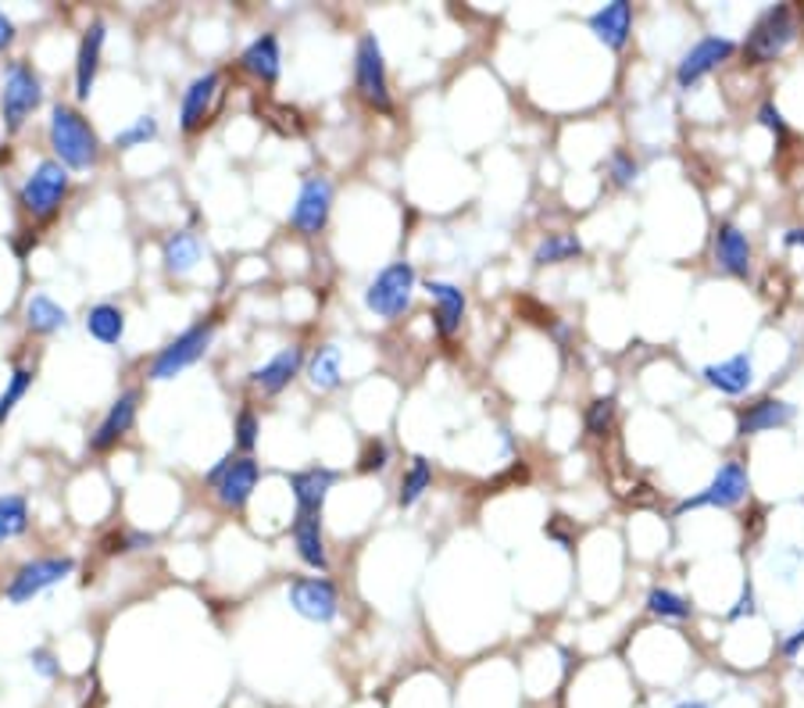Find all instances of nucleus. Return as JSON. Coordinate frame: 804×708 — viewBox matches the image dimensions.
<instances>
[{
    "label": "nucleus",
    "instance_id": "nucleus-2",
    "mask_svg": "<svg viewBox=\"0 0 804 708\" xmlns=\"http://www.w3.org/2000/svg\"><path fill=\"white\" fill-rule=\"evenodd\" d=\"M797 36H801V11L794 4H772L751 25L748 40H743V57L751 65H769L791 51Z\"/></svg>",
    "mask_w": 804,
    "mask_h": 708
},
{
    "label": "nucleus",
    "instance_id": "nucleus-3",
    "mask_svg": "<svg viewBox=\"0 0 804 708\" xmlns=\"http://www.w3.org/2000/svg\"><path fill=\"white\" fill-rule=\"evenodd\" d=\"M68 187H72L68 169L57 158H47V161H40L33 172H29V179L19 190V204L33 219L47 222V219H54L57 212H62V204L68 198Z\"/></svg>",
    "mask_w": 804,
    "mask_h": 708
},
{
    "label": "nucleus",
    "instance_id": "nucleus-7",
    "mask_svg": "<svg viewBox=\"0 0 804 708\" xmlns=\"http://www.w3.org/2000/svg\"><path fill=\"white\" fill-rule=\"evenodd\" d=\"M43 104V83L40 75L25 62H11L4 75V89H0V112H4L8 129H22V123Z\"/></svg>",
    "mask_w": 804,
    "mask_h": 708
},
{
    "label": "nucleus",
    "instance_id": "nucleus-39",
    "mask_svg": "<svg viewBox=\"0 0 804 708\" xmlns=\"http://www.w3.org/2000/svg\"><path fill=\"white\" fill-rule=\"evenodd\" d=\"M150 545H155V537L150 533H112V537H104V551L108 554L140 551V548H150Z\"/></svg>",
    "mask_w": 804,
    "mask_h": 708
},
{
    "label": "nucleus",
    "instance_id": "nucleus-11",
    "mask_svg": "<svg viewBox=\"0 0 804 708\" xmlns=\"http://www.w3.org/2000/svg\"><path fill=\"white\" fill-rule=\"evenodd\" d=\"M72 569H75V562L68 559V554H57V559H33L14 572L4 594H8L11 605H25V601H33L36 594L47 591V587L72 577Z\"/></svg>",
    "mask_w": 804,
    "mask_h": 708
},
{
    "label": "nucleus",
    "instance_id": "nucleus-46",
    "mask_svg": "<svg viewBox=\"0 0 804 708\" xmlns=\"http://www.w3.org/2000/svg\"><path fill=\"white\" fill-rule=\"evenodd\" d=\"M783 244H786V247H801V251H804V225H794V230H786V233H783Z\"/></svg>",
    "mask_w": 804,
    "mask_h": 708
},
{
    "label": "nucleus",
    "instance_id": "nucleus-16",
    "mask_svg": "<svg viewBox=\"0 0 804 708\" xmlns=\"http://www.w3.org/2000/svg\"><path fill=\"white\" fill-rule=\"evenodd\" d=\"M286 479H290L297 516H322V505H326L332 484H337V473L326 469V465H311V469H300Z\"/></svg>",
    "mask_w": 804,
    "mask_h": 708
},
{
    "label": "nucleus",
    "instance_id": "nucleus-35",
    "mask_svg": "<svg viewBox=\"0 0 804 708\" xmlns=\"http://www.w3.org/2000/svg\"><path fill=\"white\" fill-rule=\"evenodd\" d=\"M615 415H618L615 398H594V401L586 404L583 426H586L590 436H609L615 430Z\"/></svg>",
    "mask_w": 804,
    "mask_h": 708
},
{
    "label": "nucleus",
    "instance_id": "nucleus-33",
    "mask_svg": "<svg viewBox=\"0 0 804 708\" xmlns=\"http://www.w3.org/2000/svg\"><path fill=\"white\" fill-rule=\"evenodd\" d=\"M647 612L658 615V620H690L694 615L690 601L676 591H669V587H655V591L647 594Z\"/></svg>",
    "mask_w": 804,
    "mask_h": 708
},
{
    "label": "nucleus",
    "instance_id": "nucleus-9",
    "mask_svg": "<svg viewBox=\"0 0 804 708\" xmlns=\"http://www.w3.org/2000/svg\"><path fill=\"white\" fill-rule=\"evenodd\" d=\"M329 212H332V183L326 176H308L290 208V225L300 236H318L326 230Z\"/></svg>",
    "mask_w": 804,
    "mask_h": 708
},
{
    "label": "nucleus",
    "instance_id": "nucleus-43",
    "mask_svg": "<svg viewBox=\"0 0 804 708\" xmlns=\"http://www.w3.org/2000/svg\"><path fill=\"white\" fill-rule=\"evenodd\" d=\"M754 612V591H751V583H743V594L737 601V609H730V620H743V615H751Z\"/></svg>",
    "mask_w": 804,
    "mask_h": 708
},
{
    "label": "nucleus",
    "instance_id": "nucleus-13",
    "mask_svg": "<svg viewBox=\"0 0 804 708\" xmlns=\"http://www.w3.org/2000/svg\"><path fill=\"white\" fill-rule=\"evenodd\" d=\"M219 86H222V75L219 72H204L183 89V104H179V126H183V133H190V137L208 126L211 108H215V97H219Z\"/></svg>",
    "mask_w": 804,
    "mask_h": 708
},
{
    "label": "nucleus",
    "instance_id": "nucleus-41",
    "mask_svg": "<svg viewBox=\"0 0 804 708\" xmlns=\"http://www.w3.org/2000/svg\"><path fill=\"white\" fill-rule=\"evenodd\" d=\"M758 123H762L765 129L776 133V140H780V144L791 140V129H786V123H783V115H780L776 104H762V108H758Z\"/></svg>",
    "mask_w": 804,
    "mask_h": 708
},
{
    "label": "nucleus",
    "instance_id": "nucleus-44",
    "mask_svg": "<svg viewBox=\"0 0 804 708\" xmlns=\"http://www.w3.org/2000/svg\"><path fill=\"white\" fill-rule=\"evenodd\" d=\"M801 647H804V626H797L794 634L783 641V647H780V652H783L786 658H797V652H801Z\"/></svg>",
    "mask_w": 804,
    "mask_h": 708
},
{
    "label": "nucleus",
    "instance_id": "nucleus-4",
    "mask_svg": "<svg viewBox=\"0 0 804 708\" xmlns=\"http://www.w3.org/2000/svg\"><path fill=\"white\" fill-rule=\"evenodd\" d=\"M415 265L412 262H393L387 268H379L375 279L366 286V308L379 319H401L412 308L415 297Z\"/></svg>",
    "mask_w": 804,
    "mask_h": 708
},
{
    "label": "nucleus",
    "instance_id": "nucleus-17",
    "mask_svg": "<svg viewBox=\"0 0 804 708\" xmlns=\"http://www.w3.org/2000/svg\"><path fill=\"white\" fill-rule=\"evenodd\" d=\"M104 40H108V25L104 22H89V29L80 40V54H75V97L89 101L100 72V54H104Z\"/></svg>",
    "mask_w": 804,
    "mask_h": 708
},
{
    "label": "nucleus",
    "instance_id": "nucleus-24",
    "mask_svg": "<svg viewBox=\"0 0 804 708\" xmlns=\"http://www.w3.org/2000/svg\"><path fill=\"white\" fill-rule=\"evenodd\" d=\"M294 548L297 559L326 572L329 569V554H326V537H322V516H297L294 519Z\"/></svg>",
    "mask_w": 804,
    "mask_h": 708
},
{
    "label": "nucleus",
    "instance_id": "nucleus-27",
    "mask_svg": "<svg viewBox=\"0 0 804 708\" xmlns=\"http://www.w3.org/2000/svg\"><path fill=\"white\" fill-rule=\"evenodd\" d=\"M25 326L33 329L36 337H47V334H57V329L68 326V311L51 300L47 294H33L25 300Z\"/></svg>",
    "mask_w": 804,
    "mask_h": 708
},
{
    "label": "nucleus",
    "instance_id": "nucleus-29",
    "mask_svg": "<svg viewBox=\"0 0 804 708\" xmlns=\"http://www.w3.org/2000/svg\"><path fill=\"white\" fill-rule=\"evenodd\" d=\"M308 380H311L315 390H322V394H326V390H337L343 383V376H340V348H337V344H322V348L311 355V361H308Z\"/></svg>",
    "mask_w": 804,
    "mask_h": 708
},
{
    "label": "nucleus",
    "instance_id": "nucleus-22",
    "mask_svg": "<svg viewBox=\"0 0 804 708\" xmlns=\"http://www.w3.org/2000/svg\"><path fill=\"white\" fill-rule=\"evenodd\" d=\"M590 33H594L609 51H622L633 33V4L626 0H612L601 11L590 14Z\"/></svg>",
    "mask_w": 804,
    "mask_h": 708
},
{
    "label": "nucleus",
    "instance_id": "nucleus-30",
    "mask_svg": "<svg viewBox=\"0 0 804 708\" xmlns=\"http://www.w3.org/2000/svg\"><path fill=\"white\" fill-rule=\"evenodd\" d=\"M580 254H583V244H580V236H575V233H551V236H543L537 244L533 262L537 265H561V262L580 258Z\"/></svg>",
    "mask_w": 804,
    "mask_h": 708
},
{
    "label": "nucleus",
    "instance_id": "nucleus-12",
    "mask_svg": "<svg viewBox=\"0 0 804 708\" xmlns=\"http://www.w3.org/2000/svg\"><path fill=\"white\" fill-rule=\"evenodd\" d=\"M733 54H737V43L730 36H701L687 54L679 57V65H676L679 89H694L708 72H716L722 62H730Z\"/></svg>",
    "mask_w": 804,
    "mask_h": 708
},
{
    "label": "nucleus",
    "instance_id": "nucleus-8",
    "mask_svg": "<svg viewBox=\"0 0 804 708\" xmlns=\"http://www.w3.org/2000/svg\"><path fill=\"white\" fill-rule=\"evenodd\" d=\"M748 494H751L748 465H743L740 458H726L719 465V473L711 476V484L701 494H694V497H687V501H679L676 511L683 516V511H690V508H737Z\"/></svg>",
    "mask_w": 804,
    "mask_h": 708
},
{
    "label": "nucleus",
    "instance_id": "nucleus-20",
    "mask_svg": "<svg viewBox=\"0 0 804 708\" xmlns=\"http://www.w3.org/2000/svg\"><path fill=\"white\" fill-rule=\"evenodd\" d=\"M257 476H262V469H257V462L247 455V458H236L230 469L222 473V479L215 484V497H219V505L222 508H230V511H240V508H247L251 501V494L257 487Z\"/></svg>",
    "mask_w": 804,
    "mask_h": 708
},
{
    "label": "nucleus",
    "instance_id": "nucleus-5",
    "mask_svg": "<svg viewBox=\"0 0 804 708\" xmlns=\"http://www.w3.org/2000/svg\"><path fill=\"white\" fill-rule=\"evenodd\" d=\"M211 340H215V319H204V323H193L190 329H183L169 348H161L155 355V361H150V380H176L179 372H187L190 366H197L208 348H211Z\"/></svg>",
    "mask_w": 804,
    "mask_h": 708
},
{
    "label": "nucleus",
    "instance_id": "nucleus-32",
    "mask_svg": "<svg viewBox=\"0 0 804 708\" xmlns=\"http://www.w3.org/2000/svg\"><path fill=\"white\" fill-rule=\"evenodd\" d=\"M29 530V501L22 494H0V545Z\"/></svg>",
    "mask_w": 804,
    "mask_h": 708
},
{
    "label": "nucleus",
    "instance_id": "nucleus-47",
    "mask_svg": "<svg viewBox=\"0 0 804 708\" xmlns=\"http://www.w3.org/2000/svg\"><path fill=\"white\" fill-rule=\"evenodd\" d=\"M673 708H711L708 701H697V698H687V701H676Z\"/></svg>",
    "mask_w": 804,
    "mask_h": 708
},
{
    "label": "nucleus",
    "instance_id": "nucleus-10",
    "mask_svg": "<svg viewBox=\"0 0 804 708\" xmlns=\"http://www.w3.org/2000/svg\"><path fill=\"white\" fill-rule=\"evenodd\" d=\"M290 609L300 615V620L308 623H332L340 612V594H337V583L326 580V577H300L290 583Z\"/></svg>",
    "mask_w": 804,
    "mask_h": 708
},
{
    "label": "nucleus",
    "instance_id": "nucleus-36",
    "mask_svg": "<svg viewBox=\"0 0 804 708\" xmlns=\"http://www.w3.org/2000/svg\"><path fill=\"white\" fill-rule=\"evenodd\" d=\"M158 137V118L155 115H140L133 126H126L123 133H115V147L118 150H129V147H140L147 140Z\"/></svg>",
    "mask_w": 804,
    "mask_h": 708
},
{
    "label": "nucleus",
    "instance_id": "nucleus-38",
    "mask_svg": "<svg viewBox=\"0 0 804 708\" xmlns=\"http://www.w3.org/2000/svg\"><path fill=\"white\" fill-rule=\"evenodd\" d=\"M387 465H390V444L383 441V436H372V441H366V447H361L358 469L361 473H383Z\"/></svg>",
    "mask_w": 804,
    "mask_h": 708
},
{
    "label": "nucleus",
    "instance_id": "nucleus-21",
    "mask_svg": "<svg viewBox=\"0 0 804 708\" xmlns=\"http://www.w3.org/2000/svg\"><path fill=\"white\" fill-rule=\"evenodd\" d=\"M705 383L708 387H716L719 394L726 398H740V394H748L751 383H754V358L748 351H740L733 358H726V361H716V366H708L705 372Z\"/></svg>",
    "mask_w": 804,
    "mask_h": 708
},
{
    "label": "nucleus",
    "instance_id": "nucleus-26",
    "mask_svg": "<svg viewBox=\"0 0 804 708\" xmlns=\"http://www.w3.org/2000/svg\"><path fill=\"white\" fill-rule=\"evenodd\" d=\"M161 262H165V273L169 276H187L193 273V265L201 262V240H197L193 233H172L169 240H165V247H161Z\"/></svg>",
    "mask_w": 804,
    "mask_h": 708
},
{
    "label": "nucleus",
    "instance_id": "nucleus-31",
    "mask_svg": "<svg viewBox=\"0 0 804 708\" xmlns=\"http://www.w3.org/2000/svg\"><path fill=\"white\" fill-rule=\"evenodd\" d=\"M430 487H433V465H430V458L415 455V458H412V465H408L404 479H401L398 505H401V508H412V505H419V501H422V494H426Z\"/></svg>",
    "mask_w": 804,
    "mask_h": 708
},
{
    "label": "nucleus",
    "instance_id": "nucleus-19",
    "mask_svg": "<svg viewBox=\"0 0 804 708\" xmlns=\"http://www.w3.org/2000/svg\"><path fill=\"white\" fill-rule=\"evenodd\" d=\"M794 419V404L780 401V398H762L754 404H743L737 412V436H754V433H769L780 426H791Z\"/></svg>",
    "mask_w": 804,
    "mask_h": 708
},
{
    "label": "nucleus",
    "instance_id": "nucleus-42",
    "mask_svg": "<svg viewBox=\"0 0 804 708\" xmlns=\"http://www.w3.org/2000/svg\"><path fill=\"white\" fill-rule=\"evenodd\" d=\"M29 662H33V669L43 676V680H57V676H62V666H57V658L47 652V647H33Z\"/></svg>",
    "mask_w": 804,
    "mask_h": 708
},
{
    "label": "nucleus",
    "instance_id": "nucleus-34",
    "mask_svg": "<svg viewBox=\"0 0 804 708\" xmlns=\"http://www.w3.org/2000/svg\"><path fill=\"white\" fill-rule=\"evenodd\" d=\"M33 380H36V369L14 366L11 380H8V387H4V394H0V423H8L11 412L19 409V401L29 394V387H33Z\"/></svg>",
    "mask_w": 804,
    "mask_h": 708
},
{
    "label": "nucleus",
    "instance_id": "nucleus-15",
    "mask_svg": "<svg viewBox=\"0 0 804 708\" xmlns=\"http://www.w3.org/2000/svg\"><path fill=\"white\" fill-rule=\"evenodd\" d=\"M136 409H140V394H136V390H126V394H118L115 404L108 409V415L100 419V426L94 430V436H89V451L104 455V451H112L118 441H123V436L136 423Z\"/></svg>",
    "mask_w": 804,
    "mask_h": 708
},
{
    "label": "nucleus",
    "instance_id": "nucleus-28",
    "mask_svg": "<svg viewBox=\"0 0 804 708\" xmlns=\"http://www.w3.org/2000/svg\"><path fill=\"white\" fill-rule=\"evenodd\" d=\"M86 334L115 348L118 340L126 337V311L118 305H94L86 311Z\"/></svg>",
    "mask_w": 804,
    "mask_h": 708
},
{
    "label": "nucleus",
    "instance_id": "nucleus-25",
    "mask_svg": "<svg viewBox=\"0 0 804 708\" xmlns=\"http://www.w3.org/2000/svg\"><path fill=\"white\" fill-rule=\"evenodd\" d=\"M426 290H430L433 305H436L440 337H454L462 329V319H465V294L454 283H444V279H433Z\"/></svg>",
    "mask_w": 804,
    "mask_h": 708
},
{
    "label": "nucleus",
    "instance_id": "nucleus-45",
    "mask_svg": "<svg viewBox=\"0 0 804 708\" xmlns=\"http://www.w3.org/2000/svg\"><path fill=\"white\" fill-rule=\"evenodd\" d=\"M11 40H14V22L8 19L4 11H0V51H8Z\"/></svg>",
    "mask_w": 804,
    "mask_h": 708
},
{
    "label": "nucleus",
    "instance_id": "nucleus-6",
    "mask_svg": "<svg viewBox=\"0 0 804 708\" xmlns=\"http://www.w3.org/2000/svg\"><path fill=\"white\" fill-rule=\"evenodd\" d=\"M355 86L361 101L369 104V108L390 115L393 112V97H390V75H387V57H383V47H379V40L372 33H366L358 40V51H355Z\"/></svg>",
    "mask_w": 804,
    "mask_h": 708
},
{
    "label": "nucleus",
    "instance_id": "nucleus-1",
    "mask_svg": "<svg viewBox=\"0 0 804 708\" xmlns=\"http://www.w3.org/2000/svg\"><path fill=\"white\" fill-rule=\"evenodd\" d=\"M51 147L57 161L65 165V169H94L97 158H100V137L94 133V126L86 123L83 112L68 108V104H54L51 108Z\"/></svg>",
    "mask_w": 804,
    "mask_h": 708
},
{
    "label": "nucleus",
    "instance_id": "nucleus-40",
    "mask_svg": "<svg viewBox=\"0 0 804 708\" xmlns=\"http://www.w3.org/2000/svg\"><path fill=\"white\" fill-rule=\"evenodd\" d=\"M257 433H262V423H257V415L251 409H244L236 415V447L251 455L254 444H257Z\"/></svg>",
    "mask_w": 804,
    "mask_h": 708
},
{
    "label": "nucleus",
    "instance_id": "nucleus-37",
    "mask_svg": "<svg viewBox=\"0 0 804 708\" xmlns=\"http://www.w3.org/2000/svg\"><path fill=\"white\" fill-rule=\"evenodd\" d=\"M604 172H609V179L615 187H633L636 176H641V165H636L633 155H626V150H612L609 161H604Z\"/></svg>",
    "mask_w": 804,
    "mask_h": 708
},
{
    "label": "nucleus",
    "instance_id": "nucleus-18",
    "mask_svg": "<svg viewBox=\"0 0 804 708\" xmlns=\"http://www.w3.org/2000/svg\"><path fill=\"white\" fill-rule=\"evenodd\" d=\"M300 366H305V348H283L279 355H272L262 369L251 372V383L262 390V394L276 398V394H283V390L297 380Z\"/></svg>",
    "mask_w": 804,
    "mask_h": 708
},
{
    "label": "nucleus",
    "instance_id": "nucleus-14",
    "mask_svg": "<svg viewBox=\"0 0 804 708\" xmlns=\"http://www.w3.org/2000/svg\"><path fill=\"white\" fill-rule=\"evenodd\" d=\"M711 254H716V265L726 276H733V279L751 276V244H748V236H743L740 225L719 222L716 236H711Z\"/></svg>",
    "mask_w": 804,
    "mask_h": 708
},
{
    "label": "nucleus",
    "instance_id": "nucleus-23",
    "mask_svg": "<svg viewBox=\"0 0 804 708\" xmlns=\"http://www.w3.org/2000/svg\"><path fill=\"white\" fill-rule=\"evenodd\" d=\"M240 65H244V72H251L254 80H262V83H276L279 80V72H283V51H279V36L276 33H262V36H254L244 54H240Z\"/></svg>",
    "mask_w": 804,
    "mask_h": 708
}]
</instances>
